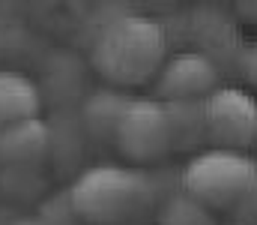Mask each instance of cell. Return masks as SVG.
<instances>
[{
    "mask_svg": "<svg viewBox=\"0 0 257 225\" xmlns=\"http://www.w3.org/2000/svg\"><path fill=\"white\" fill-rule=\"evenodd\" d=\"M171 195L159 174H147L126 165H93L84 168L69 198L78 219L87 225H132L159 210L162 198Z\"/></svg>",
    "mask_w": 257,
    "mask_h": 225,
    "instance_id": "1",
    "label": "cell"
},
{
    "mask_svg": "<svg viewBox=\"0 0 257 225\" xmlns=\"http://www.w3.org/2000/svg\"><path fill=\"white\" fill-rule=\"evenodd\" d=\"M168 60V33L165 27L138 12H120L108 18L93 39L90 63L105 81L117 87L144 84L162 72Z\"/></svg>",
    "mask_w": 257,
    "mask_h": 225,
    "instance_id": "2",
    "label": "cell"
},
{
    "mask_svg": "<svg viewBox=\"0 0 257 225\" xmlns=\"http://www.w3.org/2000/svg\"><path fill=\"white\" fill-rule=\"evenodd\" d=\"M183 189L209 210H233L257 186V162L242 150L206 147L183 168Z\"/></svg>",
    "mask_w": 257,
    "mask_h": 225,
    "instance_id": "3",
    "label": "cell"
},
{
    "mask_svg": "<svg viewBox=\"0 0 257 225\" xmlns=\"http://www.w3.org/2000/svg\"><path fill=\"white\" fill-rule=\"evenodd\" d=\"M114 147L128 162H159L162 156H168L174 144H171V123H168L165 102L153 96L128 99L114 132Z\"/></svg>",
    "mask_w": 257,
    "mask_h": 225,
    "instance_id": "4",
    "label": "cell"
},
{
    "mask_svg": "<svg viewBox=\"0 0 257 225\" xmlns=\"http://www.w3.org/2000/svg\"><path fill=\"white\" fill-rule=\"evenodd\" d=\"M209 144L242 150L257 141V99L242 87H218L206 96Z\"/></svg>",
    "mask_w": 257,
    "mask_h": 225,
    "instance_id": "5",
    "label": "cell"
},
{
    "mask_svg": "<svg viewBox=\"0 0 257 225\" xmlns=\"http://www.w3.org/2000/svg\"><path fill=\"white\" fill-rule=\"evenodd\" d=\"M218 90V63L203 51H180L171 54L156 75V99L177 102V99H206Z\"/></svg>",
    "mask_w": 257,
    "mask_h": 225,
    "instance_id": "6",
    "label": "cell"
},
{
    "mask_svg": "<svg viewBox=\"0 0 257 225\" xmlns=\"http://www.w3.org/2000/svg\"><path fill=\"white\" fill-rule=\"evenodd\" d=\"M51 153V126L39 117L0 129V168H39Z\"/></svg>",
    "mask_w": 257,
    "mask_h": 225,
    "instance_id": "7",
    "label": "cell"
},
{
    "mask_svg": "<svg viewBox=\"0 0 257 225\" xmlns=\"http://www.w3.org/2000/svg\"><path fill=\"white\" fill-rule=\"evenodd\" d=\"M168 123H171V144L174 150H197L209 144L206 129V99H177L165 102Z\"/></svg>",
    "mask_w": 257,
    "mask_h": 225,
    "instance_id": "8",
    "label": "cell"
},
{
    "mask_svg": "<svg viewBox=\"0 0 257 225\" xmlns=\"http://www.w3.org/2000/svg\"><path fill=\"white\" fill-rule=\"evenodd\" d=\"M39 105L42 96L33 78H27L18 69H0V129L36 117Z\"/></svg>",
    "mask_w": 257,
    "mask_h": 225,
    "instance_id": "9",
    "label": "cell"
},
{
    "mask_svg": "<svg viewBox=\"0 0 257 225\" xmlns=\"http://www.w3.org/2000/svg\"><path fill=\"white\" fill-rule=\"evenodd\" d=\"M128 105V96H123L120 90H96L84 99L81 105V120H84V129L90 138L96 141H111L114 144V132H117V123L123 117Z\"/></svg>",
    "mask_w": 257,
    "mask_h": 225,
    "instance_id": "10",
    "label": "cell"
},
{
    "mask_svg": "<svg viewBox=\"0 0 257 225\" xmlns=\"http://www.w3.org/2000/svg\"><path fill=\"white\" fill-rule=\"evenodd\" d=\"M156 225H215V219L206 204H200L180 186L162 198V204L156 210Z\"/></svg>",
    "mask_w": 257,
    "mask_h": 225,
    "instance_id": "11",
    "label": "cell"
},
{
    "mask_svg": "<svg viewBox=\"0 0 257 225\" xmlns=\"http://www.w3.org/2000/svg\"><path fill=\"white\" fill-rule=\"evenodd\" d=\"M0 186L18 198H36V192L45 189V177L39 168H0Z\"/></svg>",
    "mask_w": 257,
    "mask_h": 225,
    "instance_id": "12",
    "label": "cell"
},
{
    "mask_svg": "<svg viewBox=\"0 0 257 225\" xmlns=\"http://www.w3.org/2000/svg\"><path fill=\"white\" fill-rule=\"evenodd\" d=\"M236 72L242 75L248 84L257 87V42H248V45L239 48V54H236Z\"/></svg>",
    "mask_w": 257,
    "mask_h": 225,
    "instance_id": "13",
    "label": "cell"
},
{
    "mask_svg": "<svg viewBox=\"0 0 257 225\" xmlns=\"http://www.w3.org/2000/svg\"><path fill=\"white\" fill-rule=\"evenodd\" d=\"M233 213H236V222L239 225H257V186L233 207Z\"/></svg>",
    "mask_w": 257,
    "mask_h": 225,
    "instance_id": "14",
    "label": "cell"
},
{
    "mask_svg": "<svg viewBox=\"0 0 257 225\" xmlns=\"http://www.w3.org/2000/svg\"><path fill=\"white\" fill-rule=\"evenodd\" d=\"M12 225H51V222H45V219L36 213V216H18V219H12Z\"/></svg>",
    "mask_w": 257,
    "mask_h": 225,
    "instance_id": "15",
    "label": "cell"
}]
</instances>
